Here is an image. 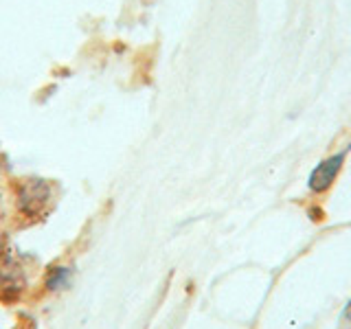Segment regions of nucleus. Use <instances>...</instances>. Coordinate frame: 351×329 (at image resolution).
Instances as JSON below:
<instances>
[{"mask_svg": "<svg viewBox=\"0 0 351 329\" xmlns=\"http://www.w3.org/2000/svg\"><path fill=\"white\" fill-rule=\"evenodd\" d=\"M343 156H334V158H327L323 160L318 167L312 171L310 175V186L314 191H325L329 184L336 180V175L340 171V164H343Z\"/></svg>", "mask_w": 351, "mask_h": 329, "instance_id": "f257e3e1", "label": "nucleus"}, {"mask_svg": "<svg viewBox=\"0 0 351 329\" xmlns=\"http://www.w3.org/2000/svg\"><path fill=\"white\" fill-rule=\"evenodd\" d=\"M340 329H351V303L345 307L343 316H340Z\"/></svg>", "mask_w": 351, "mask_h": 329, "instance_id": "f03ea898", "label": "nucleus"}]
</instances>
